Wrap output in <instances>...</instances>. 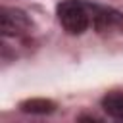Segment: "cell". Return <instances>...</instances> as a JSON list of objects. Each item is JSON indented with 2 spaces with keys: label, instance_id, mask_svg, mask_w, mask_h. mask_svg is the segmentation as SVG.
I'll list each match as a JSON object with an SVG mask.
<instances>
[{
  "label": "cell",
  "instance_id": "4",
  "mask_svg": "<svg viewBox=\"0 0 123 123\" xmlns=\"http://www.w3.org/2000/svg\"><path fill=\"white\" fill-rule=\"evenodd\" d=\"M23 111L27 113H38V115H44V113H52L56 110V104L52 100H46V98H31V100H25L21 102L19 106Z\"/></svg>",
  "mask_w": 123,
  "mask_h": 123
},
{
  "label": "cell",
  "instance_id": "1",
  "mask_svg": "<svg viewBox=\"0 0 123 123\" xmlns=\"http://www.w3.org/2000/svg\"><path fill=\"white\" fill-rule=\"evenodd\" d=\"M58 19H60L62 27L71 35L85 33L88 23H90L88 10L79 0H63L58 6Z\"/></svg>",
  "mask_w": 123,
  "mask_h": 123
},
{
  "label": "cell",
  "instance_id": "2",
  "mask_svg": "<svg viewBox=\"0 0 123 123\" xmlns=\"http://www.w3.org/2000/svg\"><path fill=\"white\" fill-rule=\"evenodd\" d=\"M29 27H31V21H29V17L21 10L2 8V12H0V29H2V35H6V37H17V35H23Z\"/></svg>",
  "mask_w": 123,
  "mask_h": 123
},
{
  "label": "cell",
  "instance_id": "3",
  "mask_svg": "<svg viewBox=\"0 0 123 123\" xmlns=\"http://www.w3.org/2000/svg\"><path fill=\"white\" fill-rule=\"evenodd\" d=\"M94 27L98 33H111L123 29V15L111 8H94Z\"/></svg>",
  "mask_w": 123,
  "mask_h": 123
},
{
  "label": "cell",
  "instance_id": "5",
  "mask_svg": "<svg viewBox=\"0 0 123 123\" xmlns=\"http://www.w3.org/2000/svg\"><path fill=\"white\" fill-rule=\"evenodd\" d=\"M102 108L108 115L115 119H123V92H111L102 100Z\"/></svg>",
  "mask_w": 123,
  "mask_h": 123
}]
</instances>
